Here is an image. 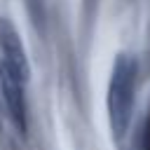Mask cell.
I'll use <instances>...</instances> for the list:
<instances>
[{"label":"cell","mask_w":150,"mask_h":150,"mask_svg":"<svg viewBox=\"0 0 150 150\" xmlns=\"http://www.w3.org/2000/svg\"><path fill=\"white\" fill-rule=\"evenodd\" d=\"M134 87H136V61L129 54H117L110 70V80H108V94H105L108 122L117 138L124 136L131 122Z\"/></svg>","instance_id":"1"},{"label":"cell","mask_w":150,"mask_h":150,"mask_svg":"<svg viewBox=\"0 0 150 150\" xmlns=\"http://www.w3.org/2000/svg\"><path fill=\"white\" fill-rule=\"evenodd\" d=\"M28 77L30 75L21 73L12 63L0 61V91H2V98L7 105V112L19 131H26V115H28L26 84H28Z\"/></svg>","instance_id":"2"},{"label":"cell","mask_w":150,"mask_h":150,"mask_svg":"<svg viewBox=\"0 0 150 150\" xmlns=\"http://www.w3.org/2000/svg\"><path fill=\"white\" fill-rule=\"evenodd\" d=\"M0 61H7L14 68H19L21 73L30 75V66H28V56H26L21 35L14 28V23L5 16L0 19Z\"/></svg>","instance_id":"3"},{"label":"cell","mask_w":150,"mask_h":150,"mask_svg":"<svg viewBox=\"0 0 150 150\" xmlns=\"http://www.w3.org/2000/svg\"><path fill=\"white\" fill-rule=\"evenodd\" d=\"M141 150H150V108H148V115L141 129Z\"/></svg>","instance_id":"4"}]
</instances>
